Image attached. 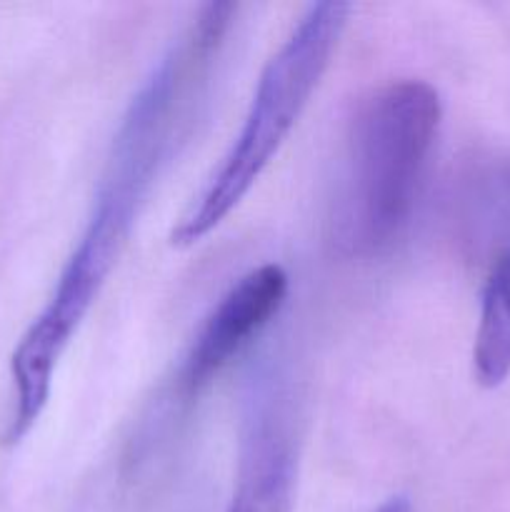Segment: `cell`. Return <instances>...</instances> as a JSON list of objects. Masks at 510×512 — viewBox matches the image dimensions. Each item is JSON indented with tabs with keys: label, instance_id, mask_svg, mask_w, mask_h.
I'll return each mask as SVG.
<instances>
[{
	"label": "cell",
	"instance_id": "5b68a950",
	"mask_svg": "<svg viewBox=\"0 0 510 512\" xmlns=\"http://www.w3.org/2000/svg\"><path fill=\"white\" fill-rule=\"evenodd\" d=\"M288 295V275L280 265L265 263L250 270L220 298L203 323L183 365V390L198 395L213 383L235 355L278 315Z\"/></svg>",
	"mask_w": 510,
	"mask_h": 512
},
{
	"label": "cell",
	"instance_id": "3957f363",
	"mask_svg": "<svg viewBox=\"0 0 510 512\" xmlns=\"http://www.w3.org/2000/svg\"><path fill=\"white\" fill-rule=\"evenodd\" d=\"M350 10L353 5L338 0L315 3L268 60L233 148L170 233L175 248H190L213 233L258 183L323 80Z\"/></svg>",
	"mask_w": 510,
	"mask_h": 512
},
{
	"label": "cell",
	"instance_id": "8992f818",
	"mask_svg": "<svg viewBox=\"0 0 510 512\" xmlns=\"http://www.w3.org/2000/svg\"><path fill=\"white\" fill-rule=\"evenodd\" d=\"M378 512H408V503H405V498H393L388 500V503H385Z\"/></svg>",
	"mask_w": 510,
	"mask_h": 512
},
{
	"label": "cell",
	"instance_id": "7a4b0ae2",
	"mask_svg": "<svg viewBox=\"0 0 510 512\" xmlns=\"http://www.w3.org/2000/svg\"><path fill=\"white\" fill-rule=\"evenodd\" d=\"M440 118V95L425 80L390 83L360 105L333 213L340 253L373 258L393 245L415 205Z\"/></svg>",
	"mask_w": 510,
	"mask_h": 512
},
{
	"label": "cell",
	"instance_id": "277c9868",
	"mask_svg": "<svg viewBox=\"0 0 510 512\" xmlns=\"http://www.w3.org/2000/svg\"><path fill=\"white\" fill-rule=\"evenodd\" d=\"M298 435L280 385H258L248 403L235 490L225 512H293Z\"/></svg>",
	"mask_w": 510,
	"mask_h": 512
},
{
	"label": "cell",
	"instance_id": "6da1fadb",
	"mask_svg": "<svg viewBox=\"0 0 510 512\" xmlns=\"http://www.w3.org/2000/svg\"><path fill=\"white\" fill-rule=\"evenodd\" d=\"M233 8L205 5L183 43L170 50L153 78L135 95L113 140L108 168L95 208L60 273L43 313L30 323L10 360L15 390L8 440L18 443L38 423L53 388V375L70 338L98 300L100 288L118 263L135 218L153 188L165 158L180 138L210 55L218 50Z\"/></svg>",
	"mask_w": 510,
	"mask_h": 512
},
{
	"label": "cell",
	"instance_id": "52a82bcc",
	"mask_svg": "<svg viewBox=\"0 0 510 512\" xmlns=\"http://www.w3.org/2000/svg\"><path fill=\"white\" fill-rule=\"evenodd\" d=\"M498 260H500V265H503V268H505V270H508V273H510V248H508V250H505V253H503V255H500V258H498Z\"/></svg>",
	"mask_w": 510,
	"mask_h": 512
}]
</instances>
